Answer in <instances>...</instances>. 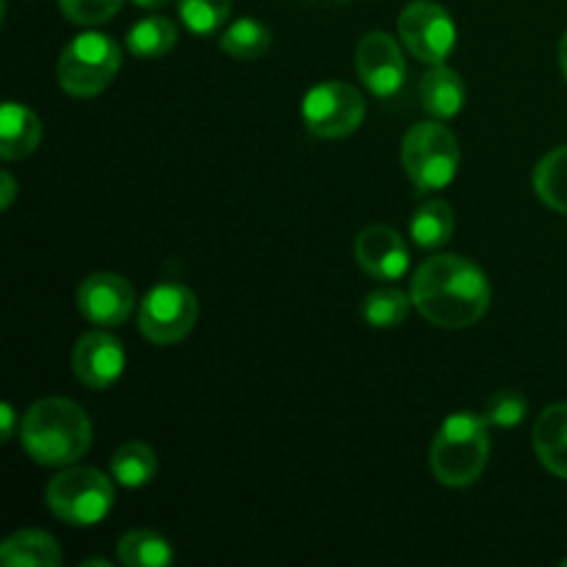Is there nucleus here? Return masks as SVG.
<instances>
[{
	"mask_svg": "<svg viewBox=\"0 0 567 567\" xmlns=\"http://www.w3.org/2000/svg\"><path fill=\"white\" fill-rule=\"evenodd\" d=\"M410 297L430 324L463 330L476 324L491 308V280L463 255H432L413 275Z\"/></svg>",
	"mask_w": 567,
	"mask_h": 567,
	"instance_id": "obj_1",
	"label": "nucleus"
},
{
	"mask_svg": "<svg viewBox=\"0 0 567 567\" xmlns=\"http://www.w3.org/2000/svg\"><path fill=\"white\" fill-rule=\"evenodd\" d=\"M20 441L33 463L44 468H66L92 446V421L72 399H39L22 419Z\"/></svg>",
	"mask_w": 567,
	"mask_h": 567,
	"instance_id": "obj_2",
	"label": "nucleus"
},
{
	"mask_svg": "<svg viewBox=\"0 0 567 567\" xmlns=\"http://www.w3.org/2000/svg\"><path fill=\"white\" fill-rule=\"evenodd\" d=\"M485 415L454 413L437 430L432 441L430 465L441 485L471 487L487 468L491 457V435Z\"/></svg>",
	"mask_w": 567,
	"mask_h": 567,
	"instance_id": "obj_3",
	"label": "nucleus"
},
{
	"mask_svg": "<svg viewBox=\"0 0 567 567\" xmlns=\"http://www.w3.org/2000/svg\"><path fill=\"white\" fill-rule=\"evenodd\" d=\"M50 513L70 526H94L114 509V485L109 476L86 465H66L44 491Z\"/></svg>",
	"mask_w": 567,
	"mask_h": 567,
	"instance_id": "obj_4",
	"label": "nucleus"
},
{
	"mask_svg": "<svg viewBox=\"0 0 567 567\" xmlns=\"http://www.w3.org/2000/svg\"><path fill=\"white\" fill-rule=\"evenodd\" d=\"M122 66V48L100 31L78 33L59 55V86L72 97H94L114 83Z\"/></svg>",
	"mask_w": 567,
	"mask_h": 567,
	"instance_id": "obj_5",
	"label": "nucleus"
},
{
	"mask_svg": "<svg viewBox=\"0 0 567 567\" xmlns=\"http://www.w3.org/2000/svg\"><path fill=\"white\" fill-rule=\"evenodd\" d=\"M402 164L419 192H441L457 177V136L441 120L419 122L402 142Z\"/></svg>",
	"mask_w": 567,
	"mask_h": 567,
	"instance_id": "obj_6",
	"label": "nucleus"
},
{
	"mask_svg": "<svg viewBox=\"0 0 567 567\" xmlns=\"http://www.w3.org/2000/svg\"><path fill=\"white\" fill-rule=\"evenodd\" d=\"M199 319V302L183 282L166 280L150 288L138 305V330L158 347L183 341Z\"/></svg>",
	"mask_w": 567,
	"mask_h": 567,
	"instance_id": "obj_7",
	"label": "nucleus"
},
{
	"mask_svg": "<svg viewBox=\"0 0 567 567\" xmlns=\"http://www.w3.org/2000/svg\"><path fill=\"white\" fill-rule=\"evenodd\" d=\"M302 120L313 136L343 138L365 120V100L352 83L324 81L302 97Z\"/></svg>",
	"mask_w": 567,
	"mask_h": 567,
	"instance_id": "obj_8",
	"label": "nucleus"
},
{
	"mask_svg": "<svg viewBox=\"0 0 567 567\" xmlns=\"http://www.w3.org/2000/svg\"><path fill=\"white\" fill-rule=\"evenodd\" d=\"M396 25L404 48L424 64H443L457 44V25L452 14L435 0H413L399 14Z\"/></svg>",
	"mask_w": 567,
	"mask_h": 567,
	"instance_id": "obj_9",
	"label": "nucleus"
},
{
	"mask_svg": "<svg viewBox=\"0 0 567 567\" xmlns=\"http://www.w3.org/2000/svg\"><path fill=\"white\" fill-rule=\"evenodd\" d=\"M354 64H358L360 81L369 86L377 97H391L404 86L408 64L396 39L385 31L365 33L354 50Z\"/></svg>",
	"mask_w": 567,
	"mask_h": 567,
	"instance_id": "obj_10",
	"label": "nucleus"
},
{
	"mask_svg": "<svg viewBox=\"0 0 567 567\" xmlns=\"http://www.w3.org/2000/svg\"><path fill=\"white\" fill-rule=\"evenodd\" d=\"M133 305H136V291L125 277L114 275V271L89 275L78 288L81 316L92 324L105 327V330L125 324L133 313Z\"/></svg>",
	"mask_w": 567,
	"mask_h": 567,
	"instance_id": "obj_11",
	"label": "nucleus"
},
{
	"mask_svg": "<svg viewBox=\"0 0 567 567\" xmlns=\"http://www.w3.org/2000/svg\"><path fill=\"white\" fill-rule=\"evenodd\" d=\"M125 347L105 327L81 336L72 349V371L92 391H105L114 385L125 371Z\"/></svg>",
	"mask_w": 567,
	"mask_h": 567,
	"instance_id": "obj_12",
	"label": "nucleus"
},
{
	"mask_svg": "<svg viewBox=\"0 0 567 567\" xmlns=\"http://www.w3.org/2000/svg\"><path fill=\"white\" fill-rule=\"evenodd\" d=\"M354 260L374 280H399L410 269L408 241L388 225H371L354 238Z\"/></svg>",
	"mask_w": 567,
	"mask_h": 567,
	"instance_id": "obj_13",
	"label": "nucleus"
},
{
	"mask_svg": "<svg viewBox=\"0 0 567 567\" xmlns=\"http://www.w3.org/2000/svg\"><path fill=\"white\" fill-rule=\"evenodd\" d=\"M42 142V122L28 105L6 100L0 111V158L22 161L37 153Z\"/></svg>",
	"mask_w": 567,
	"mask_h": 567,
	"instance_id": "obj_14",
	"label": "nucleus"
},
{
	"mask_svg": "<svg viewBox=\"0 0 567 567\" xmlns=\"http://www.w3.org/2000/svg\"><path fill=\"white\" fill-rule=\"evenodd\" d=\"M535 452L559 480H567V402L551 404L535 421Z\"/></svg>",
	"mask_w": 567,
	"mask_h": 567,
	"instance_id": "obj_15",
	"label": "nucleus"
},
{
	"mask_svg": "<svg viewBox=\"0 0 567 567\" xmlns=\"http://www.w3.org/2000/svg\"><path fill=\"white\" fill-rule=\"evenodd\" d=\"M421 105L435 120H452L465 105V83L452 66L432 64V70L421 78Z\"/></svg>",
	"mask_w": 567,
	"mask_h": 567,
	"instance_id": "obj_16",
	"label": "nucleus"
},
{
	"mask_svg": "<svg viewBox=\"0 0 567 567\" xmlns=\"http://www.w3.org/2000/svg\"><path fill=\"white\" fill-rule=\"evenodd\" d=\"M0 563L6 567H59L61 548L48 532L20 529L0 546Z\"/></svg>",
	"mask_w": 567,
	"mask_h": 567,
	"instance_id": "obj_17",
	"label": "nucleus"
},
{
	"mask_svg": "<svg viewBox=\"0 0 567 567\" xmlns=\"http://www.w3.org/2000/svg\"><path fill=\"white\" fill-rule=\"evenodd\" d=\"M175 44H177V25L169 20V17L150 14L127 28L125 48L131 50L136 59H144V61L164 59Z\"/></svg>",
	"mask_w": 567,
	"mask_h": 567,
	"instance_id": "obj_18",
	"label": "nucleus"
},
{
	"mask_svg": "<svg viewBox=\"0 0 567 567\" xmlns=\"http://www.w3.org/2000/svg\"><path fill=\"white\" fill-rule=\"evenodd\" d=\"M158 474V457L142 441H127L111 457V476L122 487H144Z\"/></svg>",
	"mask_w": 567,
	"mask_h": 567,
	"instance_id": "obj_19",
	"label": "nucleus"
},
{
	"mask_svg": "<svg viewBox=\"0 0 567 567\" xmlns=\"http://www.w3.org/2000/svg\"><path fill=\"white\" fill-rule=\"evenodd\" d=\"M116 557L125 567H166L175 559V551L153 529H133L122 535L120 546H116Z\"/></svg>",
	"mask_w": 567,
	"mask_h": 567,
	"instance_id": "obj_20",
	"label": "nucleus"
},
{
	"mask_svg": "<svg viewBox=\"0 0 567 567\" xmlns=\"http://www.w3.org/2000/svg\"><path fill=\"white\" fill-rule=\"evenodd\" d=\"M454 233V210L446 199H430L421 208H415L410 219V236L419 247L437 249L452 238Z\"/></svg>",
	"mask_w": 567,
	"mask_h": 567,
	"instance_id": "obj_21",
	"label": "nucleus"
},
{
	"mask_svg": "<svg viewBox=\"0 0 567 567\" xmlns=\"http://www.w3.org/2000/svg\"><path fill=\"white\" fill-rule=\"evenodd\" d=\"M219 48L225 50L230 59L238 61H255L266 55L271 48V31L260 20L252 17H241L233 25H227L219 37Z\"/></svg>",
	"mask_w": 567,
	"mask_h": 567,
	"instance_id": "obj_22",
	"label": "nucleus"
},
{
	"mask_svg": "<svg viewBox=\"0 0 567 567\" xmlns=\"http://www.w3.org/2000/svg\"><path fill=\"white\" fill-rule=\"evenodd\" d=\"M413 297L402 288H377L363 299V319L374 330H393L408 321Z\"/></svg>",
	"mask_w": 567,
	"mask_h": 567,
	"instance_id": "obj_23",
	"label": "nucleus"
},
{
	"mask_svg": "<svg viewBox=\"0 0 567 567\" xmlns=\"http://www.w3.org/2000/svg\"><path fill=\"white\" fill-rule=\"evenodd\" d=\"M535 192L548 208L567 216V144L551 150L535 169Z\"/></svg>",
	"mask_w": 567,
	"mask_h": 567,
	"instance_id": "obj_24",
	"label": "nucleus"
},
{
	"mask_svg": "<svg viewBox=\"0 0 567 567\" xmlns=\"http://www.w3.org/2000/svg\"><path fill=\"white\" fill-rule=\"evenodd\" d=\"M233 0H177V14L194 37H210L227 22Z\"/></svg>",
	"mask_w": 567,
	"mask_h": 567,
	"instance_id": "obj_25",
	"label": "nucleus"
},
{
	"mask_svg": "<svg viewBox=\"0 0 567 567\" xmlns=\"http://www.w3.org/2000/svg\"><path fill=\"white\" fill-rule=\"evenodd\" d=\"M485 421L491 426L513 430L526 419V399L518 391H496L485 404Z\"/></svg>",
	"mask_w": 567,
	"mask_h": 567,
	"instance_id": "obj_26",
	"label": "nucleus"
},
{
	"mask_svg": "<svg viewBox=\"0 0 567 567\" xmlns=\"http://www.w3.org/2000/svg\"><path fill=\"white\" fill-rule=\"evenodd\" d=\"M122 3L125 0H59V9L75 25L92 28L100 25V22H109L114 14H120Z\"/></svg>",
	"mask_w": 567,
	"mask_h": 567,
	"instance_id": "obj_27",
	"label": "nucleus"
},
{
	"mask_svg": "<svg viewBox=\"0 0 567 567\" xmlns=\"http://www.w3.org/2000/svg\"><path fill=\"white\" fill-rule=\"evenodd\" d=\"M17 197V181L11 177V172H0V208L9 210L11 203Z\"/></svg>",
	"mask_w": 567,
	"mask_h": 567,
	"instance_id": "obj_28",
	"label": "nucleus"
},
{
	"mask_svg": "<svg viewBox=\"0 0 567 567\" xmlns=\"http://www.w3.org/2000/svg\"><path fill=\"white\" fill-rule=\"evenodd\" d=\"M14 426H17V415L11 404H0V441H11L14 435Z\"/></svg>",
	"mask_w": 567,
	"mask_h": 567,
	"instance_id": "obj_29",
	"label": "nucleus"
},
{
	"mask_svg": "<svg viewBox=\"0 0 567 567\" xmlns=\"http://www.w3.org/2000/svg\"><path fill=\"white\" fill-rule=\"evenodd\" d=\"M133 3H136L138 9H147V11H153V9H164V6L169 3V0H133Z\"/></svg>",
	"mask_w": 567,
	"mask_h": 567,
	"instance_id": "obj_30",
	"label": "nucleus"
},
{
	"mask_svg": "<svg viewBox=\"0 0 567 567\" xmlns=\"http://www.w3.org/2000/svg\"><path fill=\"white\" fill-rule=\"evenodd\" d=\"M559 66H563V75L567 81V33L563 37V42H559Z\"/></svg>",
	"mask_w": 567,
	"mask_h": 567,
	"instance_id": "obj_31",
	"label": "nucleus"
},
{
	"mask_svg": "<svg viewBox=\"0 0 567 567\" xmlns=\"http://www.w3.org/2000/svg\"><path fill=\"white\" fill-rule=\"evenodd\" d=\"M92 565L109 567V559H83V563H81V567H92Z\"/></svg>",
	"mask_w": 567,
	"mask_h": 567,
	"instance_id": "obj_32",
	"label": "nucleus"
},
{
	"mask_svg": "<svg viewBox=\"0 0 567 567\" xmlns=\"http://www.w3.org/2000/svg\"><path fill=\"white\" fill-rule=\"evenodd\" d=\"M563 565H565V567H567V557H565V563H563Z\"/></svg>",
	"mask_w": 567,
	"mask_h": 567,
	"instance_id": "obj_33",
	"label": "nucleus"
}]
</instances>
